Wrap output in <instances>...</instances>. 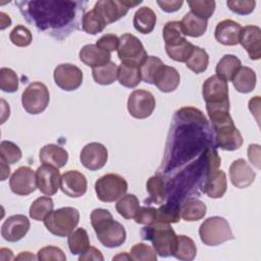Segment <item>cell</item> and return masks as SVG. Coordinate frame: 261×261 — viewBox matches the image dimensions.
Wrapping results in <instances>:
<instances>
[{"label": "cell", "instance_id": "1", "mask_svg": "<svg viewBox=\"0 0 261 261\" xmlns=\"http://www.w3.org/2000/svg\"><path fill=\"white\" fill-rule=\"evenodd\" d=\"M91 224L100 243L106 248H116L122 245L126 239V232L122 224L113 219L107 209L97 208L91 212Z\"/></svg>", "mask_w": 261, "mask_h": 261}, {"label": "cell", "instance_id": "2", "mask_svg": "<svg viewBox=\"0 0 261 261\" xmlns=\"http://www.w3.org/2000/svg\"><path fill=\"white\" fill-rule=\"evenodd\" d=\"M141 234L144 240H149L152 242L153 248L159 256H172L175 249L177 236L168 223L155 222L147 225L142 229Z\"/></svg>", "mask_w": 261, "mask_h": 261}, {"label": "cell", "instance_id": "3", "mask_svg": "<svg viewBox=\"0 0 261 261\" xmlns=\"http://www.w3.org/2000/svg\"><path fill=\"white\" fill-rule=\"evenodd\" d=\"M203 99L207 112L215 110H229L228 85L219 76H209L202 87Z\"/></svg>", "mask_w": 261, "mask_h": 261}, {"label": "cell", "instance_id": "4", "mask_svg": "<svg viewBox=\"0 0 261 261\" xmlns=\"http://www.w3.org/2000/svg\"><path fill=\"white\" fill-rule=\"evenodd\" d=\"M80 221V212L73 207H62L52 211L45 219L44 225L49 232L57 237H68Z\"/></svg>", "mask_w": 261, "mask_h": 261}, {"label": "cell", "instance_id": "5", "mask_svg": "<svg viewBox=\"0 0 261 261\" xmlns=\"http://www.w3.org/2000/svg\"><path fill=\"white\" fill-rule=\"evenodd\" d=\"M211 122L215 130L217 147L226 151H234L242 147L243 137L240 130L234 126L233 120L229 114L213 119Z\"/></svg>", "mask_w": 261, "mask_h": 261}, {"label": "cell", "instance_id": "6", "mask_svg": "<svg viewBox=\"0 0 261 261\" xmlns=\"http://www.w3.org/2000/svg\"><path fill=\"white\" fill-rule=\"evenodd\" d=\"M199 236L202 243L207 246H218L234 239L229 223L220 216L205 219L199 227Z\"/></svg>", "mask_w": 261, "mask_h": 261}, {"label": "cell", "instance_id": "7", "mask_svg": "<svg viewBox=\"0 0 261 261\" xmlns=\"http://www.w3.org/2000/svg\"><path fill=\"white\" fill-rule=\"evenodd\" d=\"M95 191L100 201L105 203L114 202L125 195L127 182L119 174L107 173L96 180Z\"/></svg>", "mask_w": 261, "mask_h": 261}, {"label": "cell", "instance_id": "8", "mask_svg": "<svg viewBox=\"0 0 261 261\" xmlns=\"http://www.w3.org/2000/svg\"><path fill=\"white\" fill-rule=\"evenodd\" d=\"M50 101L49 90L41 82L31 83L21 94V104L23 109L30 114L43 112Z\"/></svg>", "mask_w": 261, "mask_h": 261}, {"label": "cell", "instance_id": "9", "mask_svg": "<svg viewBox=\"0 0 261 261\" xmlns=\"http://www.w3.org/2000/svg\"><path fill=\"white\" fill-rule=\"evenodd\" d=\"M117 55L121 63L139 67L148 57L142 42L132 34H123L119 38Z\"/></svg>", "mask_w": 261, "mask_h": 261}, {"label": "cell", "instance_id": "10", "mask_svg": "<svg viewBox=\"0 0 261 261\" xmlns=\"http://www.w3.org/2000/svg\"><path fill=\"white\" fill-rule=\"evenodd\" d=\"M156 101L152 93L146 90L133 91L127 99L128 113L138 119L149 117L154 111Z\"/></svg>", "mask_w": 261, "mask_h": 261}, {"label": "cell", "instance_id": "11", "mask_svg": "<svg viewBox=\"0 0 261 261\" xmlns=\"http://www.w3.org/2000/svg\"><path fill=\"white\" fill-rule=\"evenodd\" d=\"M55 84L64 91H73L80 88L83 83V71L74 64L62 63L54 69Z\"/></svg>", "mask_w": 261, "mask_h": 261}, {"label": "cell", "instance_id": "12", "mask_svg": "<svg viewBox=\"0 0 261 261\" xmlns=\"http://www.w3.org/2000/svg\"><path fill=\"white\" fill-rule=\"evenodd\" d=\"M9 187L12 193L18 196L32 194L38 188L36 172L29 166L18 167L9 179Z\"/></svg>", "mask_w": 261, "mask_h": 261}, {"label": "cell", "instance_id": "13", "mask_svg": "<svg viewBox=\"0 0 261 261\" xmlns=\"http://www.w3.org/2000/svg\"><path fill=\"white\" fill-rule=\"evenodd\" d=\"M108 159L106 147L97 142L87 144L81 151L80 160L84 167L92 171L102 168Z\"/></svg>", "mask_w": 261, "mask_h": 261}, {"label": "cell", "instance_id": "14", "mask_svg": "<svg viewBox=\"0 0 261 261\" xmlns=\"http://www.w3.org/2000/svg\"><path fill=\"white\" fill-rule=\"evenodd\" d=\"M36 178L39 191L47 196L56 194L60 188V172L58 168L52 165L43 164L39 166L36 170Z\"/></svg>", "mask_w": 261, "mask_h": 261}, {"label": "cell", "instance_id": "15", "mask_svg": "<svg viewBox=\"0 0 261 261\" xmlns=\"http://www.w3.org/2000/svg\"><path fill=\"white\" fill-rule=\"evenodd\" d=\"M30 220L22 214L9 216L1 226V236L8 242H17L21 240L29 231Z\"/></svg>", "mask_w": 261, "mask_h": 261}, {"label": "cell", "instance_id": "16", "mask_svg": "<svg viewBox=\"0 0 261 261\" xmlns=\"http://www.w3.org/2000/svg\"><path fill=\"white\" fill-rule=\"evenodd\" d=\"M87 178L77 170H67L60 178V189L62 193L71 198H79L87 192Z\"/></svg>", "mask_w": 261, "mask_h": 261}, {"label": "cell", "instance_id": "17", "mask_svg": "<svg viewBox=\"0 0 261 261\" xmlns=\"http://www.w3.org/2000/svg\"><path fill=\"white\" fill-rule=\"evenodd\" d=\"M239 43L248 52L250 59L258 60L261 57V30L257 25L242 28Z\"/></svg>", "mask_w": 261, "mask_h": 261}, {"label": "cell", "instance_id": "18", "mask_svg": "<svg viewBox=\"0 0 261 261\" xmlns=\"http://www.w3.org/2000/svg\"><path fill=\"white\" fill-rule=\"evenodd\" d=\"M255 171L243 158L232 161L229 166L230 181L239 189H245L251 186L255 179Z\"/></svg>", "mask_w": 261, "mask_h": 261}, {"label": "cell", "instance_id": "19", "mask_svg": "<svg viewBox=\"0 0 261 261\" xmlns=\"http://www.w3.org/2000/svg\"><path fill=\"white\" fill-rule=\"evenodd\" d=\"M94 9L100 14L106 24H109L123 17L129 8L124 4L123 0H100L95 3Z\"/></svg>", "mask_w": 261, "mask_h": 261}, {"label": "cell", "instance_id": "20", "mask_svg": "<svg viewBox=\"0 0 261 261\" xmlns=\"http://www.w3.org/2000/svg\"><path fill=\"white\" fill-rule=\"evenodd\" d=\"M242 27L239 22L231 19H224L217 23L214 32L218 43L225 46H234L239 44V38Z\"/></svg>", "mask_w": 261, "mask_h": 261}, {"label": "cell", "instance_id": "21", "mask_svg": "<svg viewBox=\"0 0 261 261\" xmlns=\"http://www.w3.org/2000/svg\"><path fill=\"white\" fill-rule=\"evenodd\" d=\"M79 56L82 62L88 66H91L92 68L105 65L110 61L111 58L109 52L99 48L96 44L85 45L80 50Z\"/></svg>", "mask_w": 261, "mask_h": 261}, {"label": "cell", "instance_id": "22", "mask_svg": "<svg viewBox=\"0 0 261 261\" xmlns=\"http://www.w3.org/2000/svg\"><path fill=\"white\" fill-rule=\"evenodd\" d=\"M180 76L178 71L168 65H163L154 79V85L164 93L173 92L179 85Z\"/></svg>", "mask_w": 261, "mask_h": 261}, {"label": "cell", "instance_id": "23", "mask_svg": "<svg viewBox=\"0 0 261 261\" xmlns=\"http://www.w3.org/2000/svg\"><path fill=\"white\" fill-rule=\"evenodd\" d=\"M39 158L43 164H49L56 168H61L68 160V153L62 147L54 144H48L40 150Z\"/></svg>", "mask_w": 261, "mask_h": 261}, {"label": "cell", "instance_id": "24", "mask_svg": "<svg viewBox=\"0 0 261 261\" xmlns=\"http://www.w3.org/2000/svg\"><path fill=\"white\" fill-rule=\"evenodd\" d=\"M227 181L226 174L223 170H216L210 175H207L206 180L203 185L202 191L208 197L216 199L221 198L226 192Z\"/></svg>", "mask_w": 261, "mask_h": 261}, {"label": "cell", "instance_id": "25", "mask_svg": "<svg viewBox=\"0 0 261 261\" xmlns=\"http://www.w3.org/2000/svg\"><path fill=\"white\" fill-rule=\"evenodd\" d=\"M155 12L148 6L139 8L134 15V28L141 34H150L156 24Z\"/></svg>", "mask_w": 261, "mask_h": 261}, {"label": "cell", "instance_id": "26", "mask_svg": "<svg viewBox=\"0 0 261 261\" xmlns=\"http://www.w3.org/2000/svg\"><path fill=\"white\" fill-rule=\"evenodd\" d=\"M241 66V60L237 56L226 54L218 61L216 65V75L225 82L232 81L233 76L237 74Z\"/></svg>", "mask_w": 261, "mask_h": 261}, {"label": "cell", "instance_id": "27", "mask_svg": "<svg viewBox=\"0 0 261 261\" xmlns=\"http://www.w3.org/2000/svg\"><path fill=\"white\" fill-rule=\"evenodd\" d=\"M231 82L238 92L250 93L256 86V73L248 66H241Z\"/></svg>", "mask_w": 261, "mask_h": 261}, {"label": "cell", "instance_id": "28", "mask_svg": "<svg viewBox=\"0 0 261 261\" xmlns=\"http://www.w3.org/2000/svg\"><path fill=\"white\" fill-rule=\"evenodd\" d=\"M181 28L185 36L197 38L205 34L207 30V20L195 15L192 12H188L182 17Z\"/></svg>", "mask_w": 261, "mask_h": 261}, {"label": "cell", "instance_id": "29", "mask_svg": "<svg viewBox=\"0 0 261 261\" xmlns=\"http://www.w3.org/2000/svg\"><path fill=\"white\" fill-rule=\"evenodd\" d=\"M207 211V207L199 199H188L180 207V216L186 221H198L202 219Z\"/></svg>", "mask_w": 261, "mask_h": 261}, {"label": "cell", "instance_id": "30", "mask_svg": "<svg viewBox=\"0 0 261 261\" xmlns=\"http://www.w3.org/2000/svg\"><path fill=\"white\" fill-rule=\"evenodd\" d=\"M196 255H197V247L195 242L191 238L185 234L177 236L176 245H175V249L172 256L178 260L191 261L196 257Z\"/></svg>", "mask_w": 261, "mask_h": 261}, {"label": "cell", "instance_id": "31", "mask_svg": "<svg viewBox=\"0 0 261 261\" xmlns=\"http://www.w3.org/2000/svg\"><path fill=\"white\" fill-rule=\"evenodd\" d=\"M117 80L125 88H135L141 83V71L139 66L121 63L118 66Z\"/></svg>", "mask_w": 261, "mask_h": 261}, {"label": "cell", "instance_id": "32", "mask_svg": "<svg viewBox=\"0 0 261 261\" xmlns=\"http://www.w3.org/2000/svg\"><path fill=\"white\" fill-rule=\"evenodd\" d=\"M162 35L165 47H173L187 40L180 21L176 20L166 22L163 28Z\"/></svg>", "mask_w": 261, "mask_h": 261}, {"label": "cell", "instance_id": "33", "mask_svg": "<svg viewBox=\"0 0 261 261\" xmlns=\"http://www.w3.org/2000/svg\"><path fill=\"white\" fill-rule=\"evenodd\" d=\"M117 71L118 66L112 61H109L105 65L92 68L94 81L102 86H107L114 83L117 79Z\"/></svg>", "mask_w": 261, "mask_h": 261}, {"label": "cell", "instance_id": "34", "mask_svg": "<svg viewBox=\"0 0 261 261\" xmlns=\"http://www.w3.org/2000/svg\"><path fill=\"white\" fill-rule=\"evenodd\" d=\"M67 243L71 254L81 255L90 247L89 234L85 228H76L68 236Z\"/></svg>", "mask_w": 261, "mask_h": 261}, {"label": "cell", "instance_id": "35", "mask_svg": "<svg viewBox=\"0 0 261 261\" xmlns=\"http://www.w3.org/2000/svg\"><path fill=\"white\" fill-rule=\"evenodd\" d=\"M115 208L118 214L121 215L123 218L132 219L135 218L137 211L140 208V202L134 194H126L119 198L115 205Z\"/></svg>", "mask_w": 261, "mask_h": 261}, {"label": "cell", "instance_id": "36", "mask_svg": "<svg viewBox=\"0 0 261 261\" xmlns=\"http://www.w3.org/2000/svg\"><path fill=\"white\" fill-rule=\"evenodd\" d=\"M54 203L50 197H40L36 199L30 207V217L37 221L44 219L53 211Z\"/></svg>", "mask_w": 261, "mask_h": 261}, {"label": "cell", "instance_id": "37", "mask_svg": "<svg viewBox=\"0 0 261 261\" xmlns=\"http://www.w3.org/2000/svg\"><path fill=\"white\" fill-rule=\"evenodd\" d=\"M208 63H209V55L203 48L198 46L194 47V50L191 56L186 61L187 67L192 71H194L195 73H201L205 71L208 67Z\"/></svg>", "mask_w": 261, "mask_h": 261}, {"label": "cell", "instance_id": "38", "mask_svg": "<svg viewBox=\"0 0 261 261\" xmlns=\"http://www.w3.org/2000/svg\"><path fill=\"white\" fill-rule=\"evenodd\" d=\"M147 192L155 204H162L166 199V188L164 180L159 175H153L147 180Z\"/></svg>", "mask_w": 261, "mask_h": 261}, {"label": "cell", "instance_id": "39", "mask_svg": "<svg viewBox=\"0 0 261 261\" xmlns=\"http://www.w3.org/2000/svg\"><path fill=\"white\" fill-rule=\"evenodd\" d=\"M106 25L107 24L104 21V19L100 16V14L94 8L86 12L83 16L82 27L87 34L96 35L98 33H101Z\"/></svg>", "mask_w": 261, "mask_h": 261}, {"label": "cell", "instance_id": "40", "mask_svg": "<svg viewBox=\"0 0 261 261\" xmlns=\"http://www.w3.org/2000/svg\"><path fill=\"white\" fill-rule=\"evenodd\" d=\"M163 65L164 63L159 57L148 56L140 66L142 80L147 84H154V79Z\"/></svg>", "mask_w": 261, "mask_h": 261}, {"label": "cell", "instance_id": "41", "mask_svg": "<svg viewBox=\"0 0 261 261\" xmlns=\"http://www.w3.org/2000/svg\"><path fill=\"white\" fill-rule=\"evenodd\" d=\"M180 218V207L174 204H165L157 209L156 222L175 223Z\"/></svg>", "mask_w": 261, "mask_h": 261}, {"label": "cell", "instance_id": "42", "mask_svg": "<svg viewBox=\"0 0 261 261\" xmlns=\"http://www.w3.org/2000/svg\"><path fill=\"white\" fill-rule=\"evenodd\" d=\"M194 47L195 46L192 43L185 40L184 42H181L180 44H178L176 46L165 47V51L171 59H173L177 62H186L189 59V57L191 56V54L194 50Z\"/></svg>", "mask_w": 261, "mask_h": 261}, {"label": "cell", "instance_id": "43", "mask_svg": "<svg viewBox=\"0 0 261 261\" xmlns=\"http://www.w3.org/2000/svg\"><path fill=\"white\" fill-rule=\"evenodd\" d=\"M188 5L190 6L192 13L206 20L213 14L215 10V1L213 0L188 1Z\"/></svg>", "mask_w": 261, "mask_h": 261}, {"label": "cell", "instance_id": "44", "mask_svg": "<svg viewBox=\"0 0 261 261\" xmlns=\"http://www.w3.org/2000/svg\"><path fill=\"white\" fill-rule=\"evenodd\" d=\"M0 89L5 93H14L18 89V77L14 70L8 67L0 69Z\"/></svg>", "mask_w": 261, "mask_h": 261}, {"label": "cell", "instance_id": "45", "mask_svg": "<svg viewBox=\"0 0 261 261\" xmlns=\"http://www.w3.org/2000/svg\"><path fill=\"white\" fill-rule=\"evenodd\" d=\"M20 148L10 141H2L0 144V158L8 164L16 163L21 158Z\"/></svg>", "mask_w": 261, "mask_h": 261}, {"label": "cell", "instance_id": "46", "mask_svg": "<svg viewBox=\"0 0 261 261\" xmlns=\"http://www.w3.org/2000/svg\"><path fill=\"white\" fill-rule=\"evenodd\" d=\"M129 256L132 260H145V261H156L157 259V253L154 250L153 247L139 243L132 247Z\"/></svg>", "mask_w": 261, "mask_h": 261}, {"label": "cell", "instance_id": "47", "mask_svg": "<svg viewBox=\"0 0 261 261\" xmlns=\"http://www.w3.org/2000/svg\"><path fill=\"white\" fill-rule=\"evenodd\" d=\"M10 41L13 45L17 47H27L32 43L33 36L31 31L21 24L16 25L11 32H10Z\"/></svg>", "mask_w": 261, "mask_h": 261}, {"label": "cell", "instance_id": "48", "mask_svg": "<svg viewBox=\"0 0 261 261\" xmlns=\"http://www.w3.org/2000/svg\"><path fill=\"white\" fill-rule=\"evenodd\" d=\"M37 259L42 261H50V260L65 261L66 256L60 248L55 246H47L38 251Z\"/></svg>", "mask_w": 261, "mask_h": 261}, {"label": "cell", "instance_id": "49", "mask_svg": "<svg viewBox=\"0 0 261 261\" xmlns=\"http://www.w3.org/2000/svg\"><path fill=\"white\" fill-rule=\"evenodd\" d=\"M226 5L234 13L245 15L253 12L256 2L254 0H229L226 2Z\"/></svg>", "mask_w": 261, "mask_h": 261}, {"label": "cell", "instance_id": "50", "mask_svg": "<svg viewBox=\"0 0 261 261\" xmlns=\"http://www.w3.org/2000/svg\"><path fill=\"white\" fill-rule=\"evenodd\" d=\"M157 209L154 207H140L135 216V221L139 224L150 225L156 222Z\"/></svg>", "mask_w": 261, "mask_h": 261}, {"label": "cell", "instance_id": "51", "mask_svg": "<svg viewBox=\"0 0 261 261\" xmlns=\"http://www.w3.org/2000/svg\"><path fill=\"white\" fill-rule=\"evenodd\" d=\"M96 45L103 49L104 51H107L111 53L112 51H117L119 46V38L114 34H106L103 35L96 43Z\"/></svg>", "mask_w": 261, "mask_h": 261}, {"label": "cell", "instance_id": "52", "mask_svg": "<svg viewBox=\"0 0 261 261\" xmlns=\"http://www.w3.org/2000/svg\"><path fill=\"white\" fill-rule=\"evenodd\" d=\"M205 158L207 161V175H210L216 170H218L221 159L219 158L217 152L213 148H208L206 150Z\"/></svg>", "mask_w": 261, "mask_h": 261}, {"label": "cell", "instance_id": "53", "mask_svg": "<svg viewBox=\"0 0 261 261\" xmlns=\"http://www.w3.org/2000/svg\"><path fill=\"white\" fill-rule=\"evenodd\" d=\"M80 261H85V260H104V257L102 253L95 247H89L86 252L80 255L79 257Z\"/></svg>", "mask_w": 261, "mask_h": 261}, {"label": "cell", "instance_id": "54", "mask_svg": "<svg viewBox=\"0 0 261 261\" xmlns=\"http://www.w3.org/2000/svg\"><path fill=\"white\" fill-rule=\"evenodd\" d=\"M248 157L252 164L257 168H260V146L256 144H251L248 148Z\"/></svg>", "mask_w": 261, "mask_h": 261}, {"label": "cell", "instance_id": "55", "mask_svg": "<svg viewBox=\"0 0 261 261\" xmlns=\"http://www.w3.org/2000/svg\"><path fill=\"white\" fill-rule=\"evenodd\" d=\"M157 4L161 7V9L165 12H174V11H177L181 5L184 4V1H160L158 0L157 1Z\"/></svg>", "mask_w": 261, "mask_h": 261}, {"label": "cell", "instance_id": "56", "mask_svg": "<svg viewBox=\"0 0 261 261\" xmlns=\"http://www.w3.org/2000/svg\"><path fill=\"white\" fill-rule=\"evenodd\" d=\"M0 162H1V180H5L10 174V167L8 163H6L1 158H0Z\"/></svg>", "mask_w": 261, "mask_h": 261}, {"label": "cell", "instance_id": "57", "mask_svg": "<svg viewBox=\"0 0 261 261\" xmlns=\"http://www.w3.org/2000/svg\"><path fill=\"white\" fill-rule=\"evenodd\" d=\"M0 22H1V30H4L5 28L11 24V19L4 12H0Z\"/></svg>", "mask_w": 261, "mask_h": 261}, {"label": "cell", "instance_id": "58", "mask_svg": "<svg viewBox=\"0 0 261 261\" xmlns=\"http://www.w3.org/2000/svg\"><path fill=\"white\" fill-rule=\"evenodd\" d=\"M15 259H30V260H32V259H36V257L34 256V255H32L30 252H21L17 257H15Z\"/></svg>", "mask_w": 261, "mask_h": 261}, {"label": "cell", "instance_id": "59", "mask_svg": "<svg viewBox=\"0 0 261 261\" xmlns=\"http://www.w3.org/2000/svg\"><path fill=\"white\" fill-rule=\"evenodd\" d=\"M121 259L122 260H132L129 254H127L126 252H122V253H120V254H118V255L113 257V260H121Z\"/></svg>", "mask_w": 261, "mask_h": 261}]
</instances>
